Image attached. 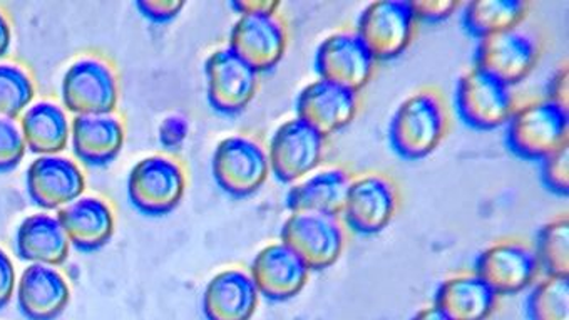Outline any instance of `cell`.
<instances>
[{
    "instance_id": "32",
    "label": "cell",
    "mask_w": 569,
    "mask_h": 320,
    "mask_svg": "<svg viewBox=\"0 0 569 320\" xmlns=\"http://www.w3.org/2000/svg\"><path fill=\"white\" fill-rule=\"evenodd\" d=\"M541 180L551 193L568 197L569 193V144L541 161Z\"/></svg>"
},
{
    "instance_id": "23",
    "label": "cell",
    "mask_w": 569,
    "mask_h": 320,
    "mask_svg": "<svg viewBox=\"0 0 569 320\" xmlns=\"http://www.w3.org/2000/svg\"><path fill=\"white\" fill-rule=\"evenodd\" d=\"M350 181L352 177L349 171L343 168H329L290 188L284 204L292 213L339 217L346 204Z\"/></svg>"
},
{
    "instance_id": "11",
    "label": "cell",
    "mask_w": 569,
    "mask_h": 320,
    "mask_svg": "<svg viewBox=\"0 0 569 320\" xmlns=\"http://www.w3.org/2000/svg\"><path fill=\"white\" fill-rule=\"evenodd\" d=\"M66 110L76 117L112 114L119 99L114 72L99 59L76 61L66 71L61 86Z\"/></svg>"
},
{
    "instance_id": "26",
    "label": "cell",
    "mask_w": 569,
    "mask_h": 320,
    "mask_svg": "<svg viewBox=\"0 0 569 320\" xmlns=\"http://www.w3.org/2000/svg\"><path fill=\"white\" fill-rule=\"evenodd\" d=\"M26 147L41 157H58L71 140V124L61 106L38 102L26 110L21 120Z\"/></svg>"
},
{
    "instance_id": "14",
    "label": "cell",
    "mask_w": 569,
    "mask_h": 320,
    "mask_svg": "<svg viewBox=\"0 0 569 320\" xmlns=\"http://www.w3.org/2000/svg\"><path fill=\"white\" fill-rule=\"evenodd\" d=\"M475 272L498 296H515L531 286L538 276L539 263L531 247L506 240L479 253Z\"/></svg>"
},
{
    "instance_id": "34",
    "label": "cell",
    "mask_w": 569,
    "mask_h": 320,
    "mask_svg": "<svg viewBox=\"0 0 569 320\" xmlns=\"http://www.w3.org/2000/svg\"><path fill=\"white\" fill-rule=\"evenodd\" d=\"M139 14L144 16L148 21L164 24L173 21L183 11L184 2L178 0H139L136 2Z\"/></svg>"
},
{
    "instance_id": "5",
    "label": "cell",
    "mask_w": 569,
    "mask_h": 320,
    "mask_svg": "<svg viewBox=\"0 0 569 320\" xmlns=\"http://www.w3.org/2000/svg\"><path fill=\"white\" fill-rule=\"evenodd\" d=\"M280 239L310 270L336 266L346 247L339 217L323 213H292L281 227Z\"/></svg>"
},
{
    "instance_id": "7",
    "label": "cell",
    "mask_w": 569,
    "mask_h": 320,
    "mask_svg": "<svg viewBox=\"0 0 569 320\" xmlns=\"http://www.w3.org/2000/svg\"><path fill=\"white\" fill-rule=\"evenodd\" d=\"M416 26L410 2L377 0L360 16L357 36L376 61H389L406 52L416 34Z\"/></svg>"
},
{
    "instance_id": "37",
    "label": "cell",
    "mask_w": 569,
    "mask_h": 320,
    "mask_svg": "<svg viewBox=\"0 0 569 320\" xmlns=\"http://www.w3.org/2000/svg\"><path fill=\"white\" fill-rule=\"evenodd\" d=\"M230 6L240 16H274L278 8H280V2H274V0H238V2H231Z\"/></svg>"
},
{
    "instance_id": "20",
    "label": "cell",
    "mask_w": 569,
    "mask_h": 320,
    "mask_svg": "<svg viewBox=\"0 0 569 320\" xmlns=\"http://www.w3.org/2000/svg\"><path fill=\"white\" fill-rule=\"evenodd\" d=\"M58 220L71 246L81 252H96L114 236V213L101 198L81 197L72 201L58 210Z\"/></svg>"
},
{
    "instance_id": "38",
    "label": "cell",
    "mask_w": 569,
    "mask_h": 320,
    "mask_svg": "<svg viewBox=\"0 0 569 320\" xmlns=\"http://www.w3.org/2000/svg\"><path fill=\"white\" fill-rule=\"evenodd\" d=\"M548 99L568 110V68L559 69L549 82Z\"/></svg>"
},
{
    "instance_id": "17",
    "label": "cell",
    "mask_w": 569,
    "mask_h": 320,
    "mask_svg": "<svg viewBox=\"0 0 569 320\" xmlns=\"http://www.w3.org/2000/svg\"><path fill=\"white\" fill-rule=\"evenodd\" d=\"M32 203L44 210H61L79 200L86 190L81 168L64 157H39L26 174Z\"/></svg>"
},
{
    "instance_id": "35",
    "label": "cell",
    "mask_w": 569,
    "mask_h": 320,
    "mask_svg": "<svg viewBox=\"0 0 569 320\" xmlns=\"http://www.w3.org/2000/svg\"><path fill=\"white\" fill-rule=\"evenodd\" d=\"M190 124L187 118L170 117L161 123L160 141L167 150L174 151L183 147L184 140L188 138Z\"/></svg>"
},
{
    "instance_id": "18",
    "label": "cell",
    "mask_w": 569,
    "mask_h": 320,
    "mask_svg": "<svg viewBox=\"0 0 569 320\" xmlns=\"http://www.w3.org/2000/svg\"><path fill=\"white\" fill-rule=\"evenodd\" d=\"M309 273L310 269L303 260L281 242L260 250L250 270L258 293L274 302L299 296L309 282Z\"/></svg>"
},
{
    "instance_id": "8",
    "label": "cell",
    "mask_w": 569,
    "mask_h": 320,
    "mask_svg": "<svg viewBox=\"0 0 569 320\" xmlns=\"http://www.w3.org/2000/svg\"><path fill=\"white\" fill-rule=\"evenodd\" d=\"M399 208V191L386 174L367 173L352 178L342 216L360 236H376L392 223Z\"/></svg>"
},
{
    "instance_id": "4",
    "label": "cell",
    "mask_w": 569,
    "mask_h": 320,
    "mask_svg": "<svg viewBox=\"0 0 569 320\" xmlns=\"http://www.w3.org/2000/svg\"><path fill=\"white\" fill-rule=\"evenodd\" d=\"M184 191L187 177L183 168L170 158H144L129 171V201L142 216H168L181 203Z\"/></svg>"
},
{
    "instance_id": "24",
    "label": "cell",
    "mask_w": 569,
    "mask_h": 320,
    "mask_svg": "<svg viewBox=\"0 0 569 320\" xmlns=\"http://www.w3.org/2000/svg\"><path fill=\"white\" fill-rule=\"evenodd\" d=\"M18 256L26 262L38 266L59 267L69 259L71 242L58 217L38 216L28 217L19 226L16 236Z\"/></svg>"
},
{
    "instance_id": "22",
    "label": "cell",
    "mask_w": 569,
    "mask_h": 320,
    "mask_svg": "<svg viewBox=\"0 0 569 320\" xmlns=\"http://www.w3.org/2000/svg\"><path fill=\"white\" fill-rule=\"evenodd\" d=\"M124 127L112 114L76 117L71 124V143L76 157L91 167L112 163L124 147Z\"/></svg>"
},
{
    "instance_id": "33",
    "label": "cell",
    "mask_w": 569,
    "mask_h": 320,
    "mask_svg": "<svg viewBox=\"0 0 569 320\" xmlns=\"http://www.w3.org/2000/svg\"><path fill=\"white\" fill-rule=\"evenodd\" d=\"M459 2L455 0H426V2H410L416 21L438 24L448 21L459 9Z\"/></svg>"
},
{
    "instance_id": "10",
    "label": "cell",
    "mask_w": 569,
    "mask_h": 320,
    "mask_svg": "<svg viewBox=\"0 0 569 320\" xmlns=\"http://www.w3.org/2000/svg\"><path fill=\"white\" fill-rule=\"evenodd\" d=\"M326 138L302 120L287 121L274 131L268 148L270 170L281 183H296L322 163Z\"/></svg>"
},
{
    "instance_id": "1",
    "label": "cell",
    "mask_w": 569,
    "mask_h": 320,
    "mask_svg": "<svg viewBox=\"0 0 569 320\" xmlns=\"http://www.w3.org/2000/svg\"><path fill=\"white\" fill-rule=\"evenodd\" d=\"M449 123L445 98L436 89H422L397 108L389 127L390 144L403 160H423L445 141Z\"/></svg>"
},
{
    "instance_id": "9",
    "label": "cell",
    "mask_w": 569,
    "mask_h": 320,
    "mask_svg": "<svg viewBox=\"0 0 569 320\" xmlns=\"http://www.w3.org/2000/svg\"><path fill=\"white\" fill-rule=\"evenodd\" d=\"M211 108L224 117L243 113L260 86V74L230 49H218L204 64Z\"/></svg>"
},
{
    "instance_id": "6",
    "label": "cell",
    "mask_w": 569,
    "mask_h": 320,
    "mask_svg": "<svg viewBox=\"0 0 569 320\" xmlns=\"http://www.w3.org/2000/svg\"><path fill=\"white\" fill-rule=\"evenodd\" d=\"M218 187L234 198L257 193L270 177V160L260 143L247 137L221 141L211 161Z\"/></svg>"
},
{
    "instance_id": "31",
    "label": "cell",
    "mask_w": 569,
    "mask_h": 320,
    "mask_svg": "<svg viewBox=\"0 0 569 320\" xmlns=\"http://www.w3.org/2000/svg\"><path fill=\"white\" fill-rule=\"evenodd\" d=\"M26 151L21 128L12 120L0 118V173L16 170L24 160Z\"/></svg>"
},
{
    "instance_id": "39",
    "label": "cell",
    "mask_w": 569,
    "mask_h": 320,
    "mask_svg": "<svg viewBox=\"0 0 569 320\" xmlns=\"http://www.w3.org/2000/svg\"><path fill=\"white\" fill-rule=\"evenodd\" d=\"M12 44L11 24L4 14H0V59L8 54Z\"/></svg>"
},
{
    "instance_id": "16",
    "label": "cell",
    "mask_w": 569,
    "mask_h": 320,
    "mask_svg": "<svg viewBox=\"0 0 569 320\" xmlns=\"http://www.w3.org/2000/svg\"><path fill=\"white\" fill-rule=\"evenodd\" d=\"M357 110V92L323 79L303 88L297 98V118L323 138L332 137L349 127L356 118Z\"/></svg>"
},
{
    "instance_id": "28",
    "label": "cell",
    "mask_w": 569,
    "mask_h": 320,
    "mask_svg": "<svg viewBox=\"0 0 569 320\" xmlns=\"http://www.w3.org/2000/svg\"><path fill=\"white\" fill-rule=\"evenodd\" d=\"M536 259L548 276L568 277L569 273V220L559 217L546 223L536 239Z\"/></svg>"
},
{
    "instance_id": "12",
    "label": "cell",
    "mask_w": 569,
    "mask_h": 320,
    "mask_svg": "<svg viewBox=\"0 0 569 320\" xmlns=\"http://www.w3.org/2000/svg\"><path fill=\"white\" fill-rule=\"evenodd\" d=\"M316 69L320 79L359 94L376 69V59L357 32H336L317 49Z\"/></svg>"
},
{
    "instance_id": "27",
    "label": "cell",
    "mask_w": 569,
    "mask_h": 320,
    "mask_svg": "<svg viewBox=\"0 0 569 320\" xmlns=\"http://www.w3.org/2000/svg\"><path fill=\"white\" fill-rule=\"evenodd\" d=\"M526 16L528 4L521 0H475L466 8L462 24L472 38L485 39L518 29Z\"/></svg>"
},
{
    "instance_id": "19",
    "label": "cell",
    "mask_w": 569,
    "mask_h": 320,
    "mask_svg": "<svg viewBox=\"0 0 569 320\" xmlns=\"http://www.w3.org/2000/svg\"><path fill=\"white\" fill-rule=\"evenodd\" d=\"M71 300V289L54 267L31 263L18 286V303L29 320H54Z\"/></svg>"
},
{
    "instance_id": "30",
    "label": "cell",
    "mask_w": 569,
    "mask_h": 320,
    "mask_svg": "<svg viewBox=\"0 0 569 320\" xmlns=\"http://www.w3.org/2000/svg\"><path fill=\"white\" fill-rule=\"evenodd\" d=\"M31 76L16 64H0V118L14 121L34 101Z\"/></svg>"
},
{
    "instance_id": "21",
    "label": "cell",
    "mask_w": 569,
    "mask_h": 320,
    "mask_svg": "<svg viewBox=\"0 0 569 320\" xmlns=\"http://www.w3.org/2000/svg\"><path fill=\"white\" fill-rule=\"evenodd\" d=\"M257 287L248 273L224 270L208 283L203 293L207 320H251L258 307Z\"/></svg>"
},
{
    "instance_id": "2",
    "label": "cell",
    "mask_w": 569,
    "mask_h": 320,
    "mask_svg": "<svg viewBox=\"0 0 569 320\" xmlns=\"http://www.w3.org/2000/svg\"><path fill=\"white\" fill-rule=\"evenodd\" d=\"M568 143V110L549 99L516 108L509 118L506 144L521 160L541 163Z\"/></svg>"
},
{
    "instance_id": "40",
    "label": "cell",
    "mask_w": 569,
    "mask_h": 320,
    "mask_svg": "<svg viewBox=\"0 0 569 320\" xmlns=\"http://www.w3.org/2000/svg\"><path fill=\"white\" fill-rule=\"evenodd\" d=\"M410 320H451L438 306L427 307L420 310Z\"/></svg>"
},
{
    "instance_id": "3",
    "label": "cell",
    "mask_w": 569,
    "mask_h": 320,
    "mask_svg": "<svg viewBox=\"0 0 569 320\" xmlns=\"http://www.w3.org/2000/svg\"><path fill=\"white\" fill-rule=\"evenodd\" d=\"M455 102L462 123L478 131L505 127L516 111L511 88L478 68L459 78Z\"/></svg>"
},
{
    "instance_id": "25",
    "label": "cell",
    "mask_w": 569,
    "mask_h": 320,
    "mask_svg": "<svg viewBox=\"0 0 569 320\" xmlns=\"http://www.w3.org/2000/svg\"><path fill=\"white\" fill-rule=\"evenodd\" d=\"M498 293L478 276H456L436 292L435 306L451 320H486L496 309Z\"/></svg>"
},
{
    "instance_id": "36",
    "label": "cell",
    "mask_w": 569,
    "mask_h": 320,
    "mask_svg": "<svg viewBox=\"0 0 569 320\" xmlns=\"http://www.w3.org/2000/svg\"><path fill=\"white\" fill-rule=\"evenodd\" d=\"M16 290V269L8 253L0 249V309L11 302Z\"/></svg>"
},
{
    "instance_id": "15",
    "label": "cell",
    "mask_w": 569,
    "mask_h": 320,
    "mask_svg": "<svg viewBox=\"0 0 569 320\" xmlns=\"http://www.w3.org/2000/svg\"><path fill=\"white\" fill-rule=\"evenodd\" d=\"M289 46L283 22L274 16H241L231 29L228 49L260 72L280 64Z\"/></svg>"
},
{
    "instance_id": "13",
    "label": "cell",
    "mask_w": 569,
    "mask_h": 320,
    "mask_svg": "<svg viewBox=\"0 0 569 320\" xmlns=\"http://www.w3.org/2000/svg\"><path fill=\"white\" fill-rule=\"evenodd\" d=\"M539 61V46L519 29L479 39L475 68L512 88L525 81Z\"/></svg>"
},
{
    "instance_id": "29",
    "label": "cell",
    "mask_w": 569,
    "mask_h": 320,
    "mask_svg": "<svg viewBox=\"0 0 569 320\" xmlns=\"http://www.w3.org/2000/svg\"><path fill=\"white\" fill-rule=\"evenodd\" d=\"M528 320H569V277L548 276L526 300Z\"/></svg>"
}]
</instances>
